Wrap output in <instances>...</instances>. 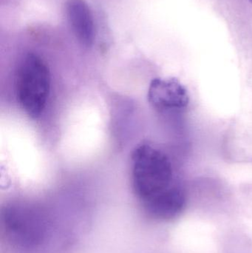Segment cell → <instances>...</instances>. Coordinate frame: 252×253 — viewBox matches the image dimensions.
Segmentation results:
<instances>
[{"mask_svg":"<svg viewBox=\"0 0 252 253\" xmlns=\"http://www.w3.org/2000/svg\"><path fill=\"white\" fill-rule=\"evenodd\" d=\"M67 14L71 29L77 40L89 47L96 37L94 20L90 7L84 0H68Z\"/></svg>","mask_w":252,"mask_h":253,"instance_id":"5","label":"cell"},{"mask_svg":"<svg viewBox=\"0 0 252 253\" xmlns=\"http://www.w3.org/2000/svg\"><path fill=\"white\" fill-rule=\"evenodd\" d=\"M1 229L12 246L22 252H34L49 242L53 221L39 208L7 207L1 212Z\"/></svg>","mask_w":252,"mask_h":253,"instance_id":"2","label":"cell"},{"mask_svg":"<svg viewBox=\"0 0 252 253\" xmlns=\"http://www.w3.org/2000/svg\"><path fill=\"white\" fill-rule=\"evenodd\" d=\"M148 101L158 111L183 109L187 107L189 96L186 87L176 78H156L151 82Z\"/></svg>","mask_w":252,"mask_h":253,"instance_id":"4","label":"cell"},{"mask_svg":"<svg viewBox=\"0 0 252 253\" xmlns=\"http://www.w3.org/2000/svg\"><path fill=\"white\" fill-rule=\"evenodd\" d=\"M132 185L145 212L158 220L176 218L186 203L183 190L175 181L168 156L144 144L132 154Z\"/></svg>","mask_w":252,"mask_h":253,"instance_id":"1","label":"cell"},{"mask_svg":"<svg viewBox=\"0 0 252 253\" xmlns=\"http://www.w3.org/2000/svg\"><path fill=\"white\" fill-rule=\"evenodd\" d=\"M250 1L252 3V0H250Z\"/></svg>","mask_w":252,"mask_h":253,"instance_id":"6","label":"cell"},{"mask_svg":"<svg viewBox=\"0 0 252 253\" xmlns=\"http://www.w3.org/2000/svg\"><path fill=\"white\" fill-rule=\"evenodd\" d=\"M50 90V74L42 59L35 53H27L18 66L16 97L19 105L31 118L43 114Z\"/></svg>","mask_w":252,"mask_h":253,"instance_id":"3","label":"cell"}]
</instances>
